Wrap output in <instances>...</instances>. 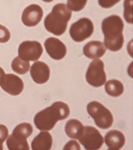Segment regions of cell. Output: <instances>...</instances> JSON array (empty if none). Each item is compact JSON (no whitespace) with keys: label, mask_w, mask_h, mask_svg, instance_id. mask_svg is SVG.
Here are the masks:
<instances>
[{"label":"cell","mask_w":133,"mask_h":150,"mask_svg":"<svg viewBox=\"0 0 133 150\" xmlns=\"http://www.w3.org/2000/svg\"><path fill=\"white\" fill-rule=\"evenodd\" d=\"M6 145L10 150H29L30 147L27 142H20V141H15L14 139L9 137L6 141Z\"/></svg>","instance_id":"cell-20"},{"label":"cell","mask_w":133,"mask_h":150,"mask_svg":"<svg viewBox=\"0 0 133 150\" xmlns=\"http://www.w3.org/2000/svg\"><path fill=\"white\" fill-rule=\"evenodd\" d=\"M6 74H5V71H4V70H3L2 67H0V82H1V80H2V79H3V77H4V76H5Z\"/></svg>","instance_id":"cell-27"},{"label":"cell","mask_w":133,"mask_h":150,"mask_svg":"<svg viewBox=\"0 0 133 150\" xmlns=\"http://www.w3.org/2000/svg\"><path fill=\"white\" fill-rule=\"evenodd\" d=\"M71 16V11L65 4L58 3L53 7L51 12L45 17L44 26L49 32L59 36L66 31Z\"/></svg>","instance_id":"cell-3"},{"label":"cell","mask_w":133,"mask_h":150,"mask_svg":"<svg viewBox=\"0 0 133 150\" xmlns=\"http://www.w3.org/2000/svg\"><path fill=\"white\" fill-rule=\"evenodd\" d=\"M53 139L51 134L47 131H42L32 141L33 150H49L52 147Z\"/></svg>","instance_id":"cell-15"},{"label":"cell","mask_w":133,"mask_h":150,"mask_svg":"<svg viewBox=\"0 0 133 150\" xmlns=\"http://www.w3.org/2000/svg\"><path fill=\"white\" fill-rule=\"evenodd\" d=\"M88 0H67L68 8L73 11H81L85 8Z\"/></svg>","instance_id":"cell-21"},{"label":"cell","mask_w":133,"mask_h":150,"mask_svg":"<svg viewBox=\"0 0 133 150\" xmlns=\"http://www.w3.org/2000/svg\"><path fill=\"white\" fill-rule=\"evenodd\" d=\"M94 26L89 18H82L71 25L70 34L71 38L75 42L80 43L88 39L93 35Z\"/></svg>","instance_id":"cell-6"},{"label":"cell","mask_w":133,"mask_h":150,"mask_svg":"<svg viewBox=\"0 0 133 150\" xmlns=\"http://www.w3.org/2000/svg\"><path fill=\"white\" fill-rule=\"evenodd\" d=\"M30 76L36 83H45L50 76L49 67L43 62L36 61L30 68Z\"/></svg>","instance_id":"cell-12"},{"label":"cell","mask_w":133,"mask_h":150,"mask_svg":"<svg viewBox=\"0 0 133 150\" xmlns=\"http://www.w3.org/2000/svg\"><path fill=\"white\" fill-rule=\"evenodd\" d=\"M42 1L45 2V3H51V2H53L54 0H42Z\"/></svg>","instance_id":"cell-28"},{"label":"cell","mask_w":133,"mask_h":150,"mask_svg":"<svg viewBox=\"0 0 133 150\" xmlns=\"http://www.w3.org/2000/svg\"><path fill=\"white\" fill-rule=\"evenodd\" d=\"M85 127L78 120H70L65 124V130L66 135L71 139H78L83 133Z\"/></svg>","instance_id":"cell-17"},{"label":"cell","mask_w":133,"mask_h":150,"mask_svg":"<svg viewBox=\"0 0 133 150\" xmlns=\"http://www.w3.org/2000/svg\"><path fill=\"white\" fill-rule=\"evenodd\" d=\"M42 17V8L39 5L32 4L23 11L22 21L27 27H35L41 22Z\"/></svg>","instance_id":"cell-10"},{"label":"cell","mask_w":133,"mask_h":150,"mask_svg":"<svg viewBox=\"0 0 133 150\" xmlns=\"http://www.w3.org/2000/svg\"><path fill=\"white\" fill-rule=\"evenodd\" d=\"M8 137V129L6 126L0 125V150L3 149V143Z\"/></svg>","instance_id":"cell-24"},{"label":"cell","mask_w":133,"mask_h":150,"mask_svg":"<svg viewBox=\"0 0 133 150\" xmlns=\"http://www.w3.org/2000/svg\"><path fill=\"white\" fill-rule=\"evenodd\" d=\"M70 107L63 102H55L34 117V125L41 131H50L58 120H65L70 116Z\"/></svg>","instance_id":"cell-1"},{"label":"cell","mask_w":133,"mask_h":150,"mask_svg":"<svg viewBox=\"0 0 133 150\" xmlns=\"http://www.w3.org/2000/svg\"><path fill=\"white\" fill-rule=\"evenodd\" d=\"M87 112L100 129H107L112 127L114 121L113 116L103 104L97 101L90 102L87 105Z\"/></svg>","instance_id":"cell-4"},{"label":"cell","mask_w":133,"mask_h":150,"mask_svg":"<svg viewBox=\"0 0 133 150\" xmlns=\"http://www.w3.org/2000/svg\"><path fill=\"white\" fill-rule=\"evenodd\" d=\"M84 55L88 59H99L102 57L106 52V47L100 41H91L83 48Z\"/></svg>","instance_id":"cell-14"},{"label":"cell","mask_w":133,"mask_h":150,"mask_svg":"<svg viewBox=\"0 0 133 150\" xmlns=\"http://www.w3.org/2000/svg\"><path fill=\"white\" fill-rule=\"evenodd\" d=\"M132 3L133 0H125L124 3V16L128 23H133L132 16Z\"/></svg>","instance_id":"cell-22"},{"label":"cell","mask_w":133,"mask_h":150,"mask_svg":"<svg viewBox=\"0 0 133 150\" xmlns=\"http://www.w3.org/2000/svg\"><path fill=\"white\" fill-rule=\"evenodd\" d=\"M105 91L107 94L113 97H118L124 92V85L120 81L112 80L105 83Z\"/></svg>","instance_id":"cell-18"},{"label":"cell","mask_w":133,"mask_h":150,"mask_svg":"<svg viewBox=\"0 0 133 150\" xmlns=\"http://www.w3.org/2000/svg\"><path fill=\"white\" fill-rule=\"evenodd\" d=\"M42 53V46L38 41H25L18 47V56L26 61H37Z\"/></svg>","instance_id":"cell-8"},{"label":"cell","mask_w":133,"mask_h":150,"mask_svg":"<svg viewBox=\"0 0 133 150\" xmlns=\"http://www.w3.org/2000/svg\"><path fill=\"white\" fill-rule=\"evenodd\" d=\"M104 67V65L101 59H96L91 62L85 77L88 83L95 88H99L106 83L107 76Z\"/></svg>","instance_id":"cell-5"},{"label":"cell","mask_w":133,"mask_h":150,"mask_svg":"<svg viewBox=\"0 0 133 150\" xmlns=\"http://www.w3.org/2000/svg\"><path fill=\"white\" fill-rule=\"evenodd\" d=\"M104 142L109 150H120L125 144V137L118 130H112L105 135Z\"/></svg>","instance_id":"cell-13"},{"label":"cell","mask_w":133,"mask_h":150,"mask_svg":"<svg viewBox=\"0 0 133 150\" xmlns=\"http://www.w3.org/2000/svg\"><path fill=\"white\" fill-rule=\"evenodd\" d=\"M30 64L29 61L22 59L19 56L15 57L11 63L12 70L19 75H24V74L27 73L30 71Z\"/></svg>","instance_id":"cell-19"},{"label":"cell","mask_w":133,"mask_h":150,"mask_svg":"<svg viewBox=\"0 0 133 150\" xmlns=\"http://www.w3.org/2000/svg\"><path fill=\"white\" fill-rule=\"evenodd\" d=\"M33 133V127L29 123H22L18 125L15 128L12 134L10 137L20 142H27L26 139L30 137Z\"/></svg>","instance_id":"cell-16"},{"label":"cell","mask_w":133,"mask_h":150,"mask_svg":"<svg viewBox=\"0 0 133 150\" xmlns=\"http://www.w3.org/2000/svg\"><path fill=\"white\" fill-rule=\"evenodd\" d=\"M102 31L104 35V46L112 52H118L124 45V22L118 16H111L102 22Z\"/></svg>","instance_id":"cell-2"},{"label":"cell","mask_w":133,"mask_h":150,"mask_svg":"<svg viewBox=\"0 0 133 150\" xmlns=\"http://www.w3.org/2000/svg\"><path fill=\"white\" fill-rule=\"evenodd\" d=\"M0 87L3 91L11 96H18L21 94L24 89V83L21 78L14 74L5 75L1 82Z\"/></svg>","instance_id":"cell-9"},{"label":"cell","mask_w":133,"mask_h":150,"mask_svg":"<svg viewBox=\"0 0 133 150\" xmlns=\"http://www.w3.org/2000/svg\"><path fill=\"white\" fill-rule=\"evenodd\" d=\"M10 39V33L9 30L6 27L0 24V43H6L9 41Z\"/></svg>","instance_id":"cell-23"},{"label":"cell","mask_w":133,"mask_h":150,"mask_svg":"<svg viewBox=\"0 0 133 150\" xmlns=\"http://www.w3.org/2000/svg\"><path fill=\"white\" fill-rule=\"evenodd\" d=\"M44 45L48 55L54 59L60 60L66 55V47L58 39L50 37L45 40Z\"/></svg>","instance_id":"cell-11"},{"label":"cell","mask_w":133,"mask_h":150,"mask_svg":"<svg viewBox=\"0 0 133 150\" xmlns=\"http://www.w3.org/2000/svg\"><path fill=\"white\" fill-rule=\"evenodd\" d=\"M78 140L85 149L88 150L100 149L104 143V138L100 132L92 126L85 127Z\"/></svg>","instance_id":"cell-7"},{"label":"cell","mask_w":133,"mask_h":150,"mask_svg":"<svg viewBox=\"0 0 133 150\" xmlns=\"http://www.w3.org/2000/svg\"><path fill=\"white\" fill-rule=\"evenodd\" d=\"M64 149H80V146L79 144L74 141H70L68 144L65 146Z\"/></svg>","instance_id":"cell-26"},{"label":"cell","mask_w":133,"mask_h":150,"mask_svg":"<svg viewBox=\"0 0 133 150\" xmlns=\"http://www.w3.org/2000/svg\"><path fill=\"white\" fill-rule=\"evenodd\" d=\"M120 0H98L100 6L103 8H111L118 3Z\"/></svg>","instance_id":"cell-25"}]
</instances>
